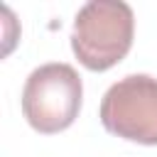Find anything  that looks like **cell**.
I'll return each instance as SVG.
<instances>
[{"instance_id":"obj_1","label":"cell","mask_w":157,"mask_h":157,"mask_svg":"<svg viewBox=\"0 0 157 157\" xmlns=\"http://www.w3.org/2000/svg\"><path fill=\"white\" fill-rule=\"evenodd\" d=\"M135 15L120 0H91L74 20L71 49L88 71H108L132 47Z\"/></svg>"},{"instance_id":"obj_2","label":"cell","mask_w":157,"mask_h":157,"mask_svg":"<svg viewBox=\"0 0 157 157\" xmlns=\"http://www.w3.org/2000/svg\"><path fill=\"white\" fill-rule=\"evenodd\" d=\"M83 83L71 64L52 61L37 66L22 88V113L27 123L42 132L54 135L74 125L81 110Z\"/></svg>"},{"instance_id":"obj_3","label":"cell","mask_w":157,"mask_h":157,"mask_svg":"<svg viewBox=\"0 0 157 157\" xmlns=\"http://www.w3.org/2000/svg\"><path fill=\"white\" fill-rule=\"evenodd\" d=\"M101 123L110 135L137 145H157V78L130 74L101 101Z\"/></svg>"}]
</instances>
